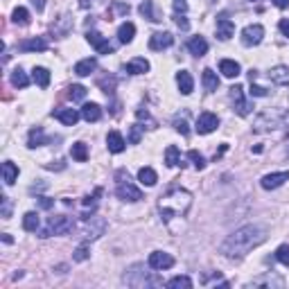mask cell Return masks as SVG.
Returning a JSON list of instances; mask_svg holds the SVG:
<instances>
[{"label":"cell","instance_id":"obj_16","mask_svg":"<svg viewBox=\"0 0 289 289\" xmlns=\"http://www.w3.org/2000/svg\"><path fill=\"white\" fill-rule=\"evenodd\" d=\"M107 145H109V152L120 154V152H124V145H127V142H124V138H122L120 131H109Z\"/></svg>","mask_w":289,"mask_h":289},{"label":"cell","instance_id":"obj_6","mask_svg":"<svg viewBox=\"0 0 289 289\" xmlns=\"http://www.w3.org/2000/svg\"><path fill=\"white\" fill-rule=\"evenodd\" d=\"M217 127H219V118L215 115V113H210V111H203L199 118H197V131L203 133V136L210 133V131H215Z\"/></svg>","mask_w":289,"mask_h":289},{"label":"cell","instance_id":"obj_8","mask_svg":"<svg viewBox=\"0 0 289 289\" xmlns=\"http://www.w3.org/2000/svg\"><path fill=\"white\" fill-rule=\"evenodd\" d=\"M262 36H265V27L262 25H248L242 30V43L244 45H258L262 41Z\"/></svg>","mask_w":289,"mask_h":289},{"label":"cell","instance_id":"obj_33","mask_svg":"<svg viewBox=\"0 0 289 289\" xmlns=\"http://www.w3.org/2000/svg\"><path fill=\"white\" fill-rule=\"evenodd\" d=\"M140 14L147 18V21H152V23H158V21H160V18L156 16V12H154V2H152V0H142Z\"/></svg>","mask_w":289,"mask_h":289},{"label":"cell","instance_id":"obj_3","mask_svg":"<svg viewBox=\"0 0 289 289\" xmlns=\"http://www.w3.org/2000/svg\"><path fill=\"white\" fill-rule=\"evenodd\" d=\"M72 219L66 217V215H54V217L47 219V226L41 230V237H50V235H66L72 230Z\"/></svg>","mask_w":289,"mask_h":289},{"label":"cell","instance_id":"obj_9","mask_svg":"<svg viewBox=\"0 0 289 289\" xmlns=\"http://www.w3.org/2000/svg\"><path fill=\"white\" fill-rule=\"evenodd\" d=\"M86 39H89V43H90V45H93L100 54H111V52H113V45L107 41V39H104V36L100 34V32L90 30L89 34H86Z\"/></svg>","mask_w":289,"mask_h":289},{"label":"cell","instance_id":"obj_53","mask_svg":"<svg viewBox=\"0 0 289 289\" xmlns=\"http://www.w3.org/2000/svg\"><path fill=\"white\" fill-rule=\"evenodd\" d=\"M32 5L36 7V12H43L45 9V0H32Z\"/></svg>","mask_w":289,"mask_h":289},{"label":"cell","instance_id":"obj_52","mask_svg":"<svg viewBox=\"0 0 289 289\" xmlns=\"http://www.w3.org/2000/svg\"><path fill=\"white\" fill-rule=\"evenodd\" d=\"M177 25L181 27V30H188V27H190V23L185 21V16H177Z\"/></svg>","mask_w":289,"mask_h":289},{"label":"cell","instance_id":"obj_13","mask_svg":"<svg viewBox=\"0 0 289 289\" xmlns=\"http://www.w3.org/2000/svg\"><path fill=\"white\" fill-rule=\"evenodd\" d=\"M18 50H23V52H43V50H47V41L43 36H34V39L18 43Z\"/></svg>","mask_w":289,"mask_h":289},{"label":"cell","instance_id":"obj_47","mask_svg":"<svg viewBox=\"0 0 289 289\" xmlns=\"http://www.w3.org/2000/svg\"><path fill=\"white\" fill-rule=\"evenodd\" d=\"M36 203L43 208V210H50L54 206V199H47V197H36Z\"/></svg>","mask_w":289,"mask_h":289},{"label":"cell","instance_id":"obj_42","mask_svg":"<svg viewBox=\"0 0 289 289\" xmlns=\"http://www.w3.org/2000/svg\"><path fill=\"white\" fill-rule=\"evenodd\" d=\"M188 158L195 163L197 170H203V167H206V158H203L199 152H195V149H192V152H188Z\"/></svg>","mask_w":289,"mask_h":289},{"label":"cell","instance_id":"obj_40","mask_svg":"<svg viewBox=\"0 0 289 289\" xmlns=\"http://www.w3.org/2000/svg\"><path fill=\"white\" fill-rule=\"evenodd\" d=\"M89 258H90V251H89V246H86V244L77 246L75 253H72V260H75V262H84V260H89Z\"/></svg>","mask_w":289,"mask_h":289},{"label":"cell","instance_id":"obj_39","mask_svg":"<svg viewBox=\"0 0 289 289\" xmlns=\"http://www.w3.org/2000/svg\"><path fill=\"white\" fill-rule=\"evenodd\" d=\"M276 260L278 262H283L285 267H289V244H280V246H278Z\"/></svg>","mask_w":289,"mask_h":289},{"label":"cell","instance_id":"obj_38","mask_svg":"<svg viewBox=\"0 0 289 289\" xmlns=\"http://www.w3.org/2000/svg\"><path fill=\"white\" fill-rule=\"evenodd\" d=\"M14 23L16 25H30V12L25 7H16L14 9Z\"/></svg>","mask_w":289,"mask_h":289},{"label":"cell","instance_id":"obj_41","mask_svg":"<svg viewBox=\"0 0 289 289\" xmlns=\"http://www.w3.org/2000/svg\"><path fill=\"white\" fill-rule=\"evenodd\" d=\"M97 84H100V89L104 90L107 95H111V93H113V89H115V79H113V77H102V79H100Z\"/></svg>","mask_w":289,"mask_h":289},{"label":"cell","instance_id":"obj_44","mask_svg":"<svg viewBox=\"0 0 289 289\" xmlns=\"http://www.w3.org/2000/svg\"><path fill=\"white\" fill-rule=\"evenodd\" d=\"M142 129H145V127H140V124H133V127H131V133H129V142H131V145H138V142H140Z\"/></svg>","mask_w":289,"mask_h":289},{"label":"cell","instance_id":"obj_4","mask_svg":"<svg viewBox=\"0 0 289 289\" xmlns=\"http://www.w3.org/2000/svg\"><path fill=\"white\" fill-rule=\"evenodd\" d=\"M115 192H118V197L122 201H140L142 199V192L129 181V174L124 170L118 172V190H115Z\"/></svg>","mask_w":289,"mask_h":289},{"label":"cell","instance_id":"obj_49","mask_svg":"<svg viewBox=\"0 0 289 289\" xmlns=\"http://www.w3.org/2000/svg\"><path fill=\"white\" fill-rule=\"evenodd\" d=\"M248 93L253 95V97H265V95H267V89H262V86H258V84L251 82V90H248Z\"/></svg>","mask_w":289,"mask_h":289},{"label":"cell","instance_id":"obj_30","mask_svg":"<svg viewBox=\"0 0 289 289\" xmlns=\"http://www.w3.org/2000/svg\"><path fill=\"white\" fill-rule=\"evenodd\" d=\"M138 178H140L142 185H156V181H158V177H156V172L152 170V167H140V172H138Z\"/></svg>","mask_w":289,"mask_h":289},{"label":"cell","instance_id":"obj_20","mask_svg":"<svg viewBox=\"0 0 289 289\" xmlns=\"http://www.w3.org/2000/svg\"><path fill=\"white\" fill-rule=\"evenodd\" d=\"M188 50L195 54V57H203V54L208 52V41L203 36H195V39L188 41Z\"/></svg>","mask_w":289,"mask_h":289},{"label":"cell","instance_id":"obj_43","mask_svg":"<svg viewBox=\"0 0 289 289\" xmlns=\"http://www.w3.org/2000/svg\"><path fill=\"white\" fill-rule=\"evenodd\" d=\"M136 115H138V120H140V122H147V124H149V129H154V127H156V120L149 115L147 109H138Z\"/></svg>","mask_w":289,"mask_h":289},{"label":"cell","instance_id":"obj_51","mask_svg":"<svg viewBox=\"0 0 289 289\" xmlns=\"http://www.w3.org/2000/svg\"><path fill=\"white\" fill-rule=\"evenodd\" d=\"M278 27H280V32H283V34L289 39V21H287V18H283V21H280V25H278Z\"/></svg>","mask_w":289,"mask_h":289},{"label":"cell","instance_id":"obj_24","mask_svg":"<svg viewBox=\"0 0 289 289\" xmlns=\"http://www.w3.org/2000/svg\"><path fill=\"white\" fill-rule=\"evenodd\" d=\"M97 68V61L93 59V57H89V59H82L79 64L75 66V75H79V77H86V75H90V72Z\"/></svg>","mask_w":289,"mask_h":289},{"label":"cell","instance_id":"obj_26","mask_svg":"<svg viewBox=\"0 0 289 289\" xmlns=\"http://www.w3.org/2000/svg\"><path fill=\"white\" fill-rule=\"evenodd\" d=\"M16 178H18V167L14 165L12 160H5V163H2V181H5L7 185H12Z\"/></svg>","mask_w":289,"mask_h":289},{"label":"cell","instance_id":"obj_45","mask_svg":"<svg viewBox=\"0 0 289 289\" xmlns=\"http://www.w3.org/2000/svg\"><path fill=\"white\" fill-rule=\"evenodd\" d=\"M174 127H177V131H178V133H183V136H188V133H190L185 118H177V120H174Z\"/></svg>","mask_w":289,"mask_h":289},{"label":"cell","instance_id":"obj_18","mask_svg":"<svg viewBox=\"0 0 289 289\" xmlns=\"http://www.w3.org/2000/svg\"><path fill=\"white\" fill-rule=\"evenodd\" d=\"M177 84H178V90H181L183 95H190V93H192V89H195V82H192V75H190L188 70L177 72Z\"/></svg>","mask_w":289,"mask_h":289},{"label":"cell","instance_id":"obj_7","mask_svg":"<svg viewBox=\"0 0 289 289\" xmlns=\"http://www.w3.org/2000/svg\"><path fill=\"white\" fill-rule=\"evenodd\" d=\"M230 97H233V104H235V111L240 113V115H248V113H251V104H248V102L244 100V89L240 86V84H235V86H230Z\"/></svg>","mask_w":289,"mask_h":289},{"label":"cell","instance_id":"obj_48","mask_svg":"<svg viewBox=\"0 0 289 289\" xmlns=\"http://www.w3.org/2000/svg\"><path fill=\"white\" fill-rule=\"evenodd\" d=\"M9 215H12V201L9 197H2V217L9 219Z\"/></svg>","mask_w":289,"mask_h":289},{"label":"cell","instance_id":"obj_55","mask_svg":"<svg viewBox=\"0 0 289 289\" xmlns=\"http://www.w3.org/2000/svg\"><path fill=\"white\" fill-rule=\"evenodd\" d=\"M273 5L280 7V9H285V7H289V0H273Z\"/></svg>","mask_w":289,"mask_h":289},{"label":"cell","instance_id":"obj_31","mask_svg":"<svg viewBox=\"0 0 289 289\" xmlns=\"http://www.w3.org/2000/svg\"><path fill=\"white\" fill-rule=\"evenodd\" d=\"M70 154H72V158H75L77 163H86V160H89V149H86L84 142H75L72 149H70Z\"/></svg>","mask_w":289,"mask_h":289},{"label":"cell","instance_id":"obj_12","mask_svg":"<svg viewBox=\"0 0 289 289\" xmlns=\"http://www.w3.org/2000/svg\"><path fill=\"white\" fill-rule=\"evenodd\" d=\"M285 181H289V172H276V174H267V177H262V188L265 190H276L280 188Z\"/></svg>","mask_w":289,"mask_h":289},{"label":"cell","instance_id":"obj_46","mask_svg":"<svg viewBox=\"0 0 289 289\" xmlns=\"http://www.w3.org/2000/svg\"><path fill=\"white\" fill-rule=\"evenodd\" d=\"M100 195H102V190L97 188L93 197H86V199H84V206H86V208H95V203H97V197H100Z\"/></svg>","mask_w":289,"mask_h":289},{"label":"cell","instance_id":"obj_19","mask_svg":"<svg viewBox=\"0 0 289 289\" xmlns=\"http://www.w3.org/2000/svg\"><path fill=\"white\" fill-rule=\"evenodd\" d=\"M82 118L86 120V122H97V120L102 118L100 104H95V102H90V104H84V107H82Z\"/></svg>","mask_w":289,"mask_h":289},{"label":"cell","instance_id":"obj_37","mask_svg":"<svg viewBox=\"0 0 289 289\" xmlns=\"http://www.w3.org/2000/svg\"><path fill=\"white\" fill-rule=\"evenodd\" d=\"M68 97H70L72 102H82L84 97H86V89H84L82 84H72L70 89H68Z\"/></svg>","mask_w":289,"mask_h":289},{"label":"cell","instance_id":"obj_2","mask_svg":"<svg viewBox=\"0 0 289 289\" xmlns=\"http://www.w3.org/2000/svg\"><path fill=\"white\" fill-rule=\"evenodd\" d=\"M190 201H192V197H190V192H185V190L181 188H170L167 190L165 197H160V215H163V219H172V217H178V215H185L190 208Z\"/></svg>","mask_w":289,"mask_h":289},{"label":"cell","instance_id":"obj_35","mask_svg":"<svg viewBox=\"0 0 289 289\" xmlns=\"http://www.w3.org/2000/svg\"><path fill=\"white\" fill-rule=\"evenodd\" d=\"M167 287L170 289H190L192 287V280H190L188 276H177V278H172L170 283H167Z\"/></svg>","mask_w":289,"mask_h":289},{"label":"cell","instance_id":"obj_14","mask_svg":"<svg viewBox=\"0 0 289 289\" xmlns=\"http://www.w3.org/2000/svg\"><path fill=\"white\" fill-rule=\"evenodd\" d=\"M233 34H235V23H233L228 16H219L217 18V36L222 41H228Z\"/></svg>","mask_w":289,"mask_h":289},{"label":"cell","instance_id":"obj_21","mask_svg":"<svg viewBox=\"0 0 289 289\" xmlns=\"http://www.w3.org/2000/svg\"><path fill=\"white\" fill-rule=\"evenodd\" d=\"M124 70L129 72V75H142V72L149 70V61L147 59H140V57H136V59H131L129 64L124 66Z\"/></svg>","mask_w":289,"mask_h":289},{"label":"cell","instance_id":"obj_5","mask_svg":"<svg viewBox=\"0 0 289 289\" xmlns=\"http://www.w3.org/2000/svg\"><path fill=\"white\" fill-rule=\"evenodd\" d=\"M104 230H107V219L104 217H86V224H84V237L86 240H97L100 235H104Z\"/></svg>","mask_w":289,"mask_h":289},{"label":"cell","instance_id":"obj_28","mask_svg":"<svg viewBox=\"0 0 289 289\" xmlns=\"http://www.w3.org/2000/svg\"><path fill=\"white\" fill-rule=\"evenodd\" d=\"M50 140V138H45V133H43V127H34V129L30 131V147H41V145H45V142Z\"/></svg>","mask_w":289,"mask_h":289},{"label":"cell","instance_id":"obj_22","mask_svg":"<svg viewBox=\"0 0 289 289\" xmlns=\"http://www.w3.org/2000/svg\"><path fill=\"white\" fill-rule=\"evenodd\" d=\"M219 72L224 77H228V79H235V77L240 75V64H237V61H230V59H222L219 61Z\"/></svg>","mask_w":289,"mask_h":289},{"label":"cell","instance_id":"obj_10","mask_svg":"<svg viewBox=\"0 0 289 289\" xmlns=\"http://www.w3.org/2000/svg\"><path fill=\"white\" fill-rule=\"evenodd\" d=\"M172 43H174V36L170 34V32H156V34L149 36V47L152 50H165V47H170Z\"/></svg>","mask_w":289,"mask_h":289},{"label":"cell","instance_id":"obj_56","mask_svg":"<svg viewBox=\"0 0 289 289\" xmlns=\"http://www.w3.org/2000/svg\"><path fill=\"white\" fill-rule=\"evenodd\" d=\"M251 2H258V0H251Z\"/></svg>","mask_w":289,"mask_h":289},{"label":"cell","instance_id":"obj_27","mask_svg":"<svg viewBox=\"0 0 289 289\" xmlns=\"http://www.w3.org/2000/svg\"><path fill=\"white\" fill-rule=\"evenodd\" d=\"M133 34H136V25L133 23H122L118 30V39L120 43H131L133 41Z\"/></svg>","mask_w":289,"mask_h":289},{"label":"cell","instance_id":"obj_17","mask_svg":"<svg viewBox=\"0 0 289 289\" xmlns=\"http://www.w3.org/2000/svg\"><path fill=\"white\" fill-rule=\"evenodd\" d=\"M52 30L57 36H68V32L72 30V16L70 14H64L61 18H57V23L52 25Z\"/></svg>","mask_w":289,"mask_h":289},{"label":"cell","instance_id":"obj_36","mask_svg":"<svg viewBox=\"0 0 289 289\" xmlns=\"http://www.w3.org/2000/svg\"><path fill=\"white\" fill-rule=\"evenodd\" d=\"M12 84L16 86V89H25V86L30 84V79H27V75H25L21 68H16V70L12 72Z\"/></svg>","mask_w":289,"mask_h":289},{"label":"cell","instance_id":"obj_11","mask_svg":"<svg viewBox=\"0 0 289 289\" xmlns=\"http://www.w3.org/2000/svg\"><path fill=\"white\" fill-rule=\"evenodd\" d=\"M149 267L152 269H170V267H174V258L170 253H163V251H154L149 255Z\"/></svg>","mask_w":289,"mask_h":289},{"label":"cell","instance_id":"obj_15","mask_svg":"<svg viewBox=\"0 0 289 289\" xmlns=\"http://www.w3.org/2000/svg\"><path fill=\"white\" fill-rule=\"evenodd\" d=\"M52 115L59 122H64L66 127H75L77 120L82 118V113H77L75 109H57V111H52Z\"/></svg>","mask_w":289,"mask_h":289},{"label":"cell","instance_id":"obj_25","mask_svg":"<svg viewBox=\"0 0 289 289\" xmlns=\"http://www.w3.org/2000/svg\"><path fill=\"white\" fill-rule=\"evenodd\" d=\"M201 79H203V86H206L208 93H213V90L219 89V77H217V72H213L210 68H206V70H203Z\"/></svg>","mask_w":289,"mask_h":289},{"label":"cell","instance_id":"obj_32","mask_svg":"<svg viewBox=\"0 0 289 289\" xmlns=\"http://www.w3.org/2000/svg\"><path fill=\"white\" fill-rule=\"evenodd\" d=\"M39 215L36 213H25V217H23V228L27 230V233H34V230H39Z\"/></svg>","mask_w":289,"mask_h":289},{"label":"cell","instance_id":"obj_34","mask_svg":"<svg viewBox=\"0 0 289 289\" xmlns=\"http://www.w3.org/2000/svg\"><path fill=\"white\" fill-rule=\"evenodd\" d=\"M165 163L170 167L181 165V158H178V147H177V145H170V147L165 149Z\"/></svg>","mask_w":289,"mask_h":289},{"label":"cell","instance_id":"obj_23","mask_svg":"<svg viewBox=\"0 0 289 289\" xmlns=\"http://www.w3.org/2000/svg\"><path fill=\"white\" fill-rule=\"evenodd\" d=\"M269 79L276 84H280V86H285V84H289V68L287 66H276V68H271V72H269Z\"/></svg>","mask_w":289,"mask_h":289},{"label":"cell","instance_id":"obj_29","mask_svg":"<svg viewBox=\"0 0 289 289\" xmlns=\"http://www.w3.org/2000/svg\"><path fill=\"white\" fill-rule=\"evenodd\" d=\"M32 79H34V84H39L41 89H47V84H50V72H47V68H34L32 70Z\"/></svg>","mask_w":289,"mask_h":289},{"label":"cell","instance_id":"obj_54","mask_svg":"<svg viewBox=\"0 0 289 289\" xmlns=\"http://www.w3.org/2000/svg\"><path fill=\"white\" fill-rule=\"evenodd\" d=\"M95 2H97V0H79V7H82V9H89V7H93Z\"/></svg>","mask_w":289,"mask_h":289},{"label":"cell","instance_id":"obj_50","mask_svg":"<svg viewBox=\"0 0 289 289\" xmlns=\"http://www.w3.org/2000/svg\"><path fill=\"white\" fill-rule=\"evenodd\" d=\"M174 12H177V14H185V12H188V2H185V0H174Z\"/></svg>","mask_w":289,"mask_h":289},{"label":"cell","instance_id":"obj_1","mask_svg":"<svg viewBox=\"0 0 289 289\" xmlns=\"http://www.w3.org/2000/svg\"><path fill=\"white\" fill-rule=\"evenodd\" d=\"M262 242H265V230L260 226H244V228L235 230L233 235H228V240L222 244V253L226 258H240Z\"/></svg>","mask_w":289,"mask_h":289}]
</instances>
